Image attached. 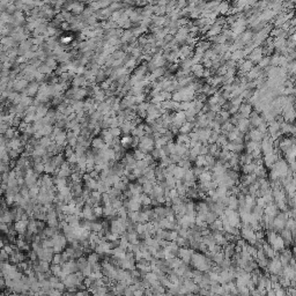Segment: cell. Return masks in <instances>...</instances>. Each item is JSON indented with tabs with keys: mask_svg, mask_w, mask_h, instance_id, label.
<instances>
[{
	"mask_svg": "<svg viewBox=\"0 0 296 296\" xmlns=\"http://www.w3.org/2000/svg\"><path fill=\"white\" fill-rule=\"evenodd\" d=\"M61 270L65 274L69 275V274L79 272V266H78L76 260H69V261L65 263L64 265H61Z\"/></svg>",
	"mask_w": 296,
	"mask_h": 296,
	"instance_id": "6da1fadb",
	"label": "cell"
},
{
	"mask_svg": "<svg viewBox=\"0 0 296 296\" xmlns=\"http://www.w3.org/2000/svg\"><path fill=\"white\" fill-rule=\"evenodd\" d=\"M26 260V256L22 253V251L20 250V249H15V251L13 254H11V257H9V263L11 264H13V265H19L20 263H22Z\"/></svg>",
	"mask_w": 296,
	"mask_h": 296,
	"instance_id": "7a4b0ae2",
	"label": "cell"
},
{
	"mask_svg": "<svg viewBox=\"0 0 296 296\" xmlns=\"http://www.w3.org/2000/svg\"><path fill=\"white\" fill-rule=\"evenodd\" d=\"M28 223L29 221H16L13 223V227H14V229L17 231V234L19 235H24V233L28 230Z\"/></svg>",
	"mask_w": 296,
	"mask_h": 296,
	"instance_id": "3957f363",
	"label": "cell"
},
{
	"mask_svg": "<svg viewBox=\"0 0 296 296\" xmlns=\"http://www.w3.org/2000/svg\"><path fill=\"white\" fill-rule=\"evenodd\" d=\"M132 143H133V137H132L131 134H128V135H123V137L120 138V145L125 148V149L126 148L132 147Z\"/></svg>",
	"mask_w": 296,
	"mask_h": 296,
	"instance_id": "277c9868",
	"label": "cell"
},
{
	"mask_svg": "<svg viewBox=\"0 0 296 296\" xmlns=\"http://www.w3.org/2000/svg\"><path fill=\"white\" fill-rule=\"evenodd\" d=\"M111 187H112V186H110V185L108 184L106 182H104V180H102V179H100V180H98L97 191H98V192H101L102 194H103V193H108V192H109Z\"/></svg>",
	"mask_w": 296,
	"mask_h": 296,
	"instance_id": "5b68a950",
	"label": "cell"
},
{
	"mask_svg": "<svg viewBox=\"0 0 296 296\" xmlns=\"http://www.w3.org/2000/svg\"><path fill=\"white\" fill-rule=\"evenodd\" d=\"M87 259H88V263L90 265H95V264L101 263V254H98L97 252H91L88 254Z\"/></svg>",
	"mask_w": 296,
	"mask_h": 296,
	"instance_id": "8992f818",
	"label": "cell"
},
{
	"mask_svg": "<svg viewBox=\"0 0 296 296\" xmlns=\"http://www.w3.org/2000/svg\"><path fill=\"white\" fill-rule=\"evenodd\" d=\"M126 250L125 249H123L122 246H118V248H116V249H112V256L113 257H117L119 259H124L125 258V254H126Z\"/></svg>",
	"mask_w": 296,
	"mask_h": 296,
	"instance_id": "52a82bcc",
	"label": "cell"
},
{
	"mask_svg": "<svg viewBox=\"0 0 296 296\" xmlns=\"http://www.w3.org/2000/svg\"><path fill=\"white\" fill-rule=\"evenodd\" d=\"M97 186H98V180H97V179H94V178H90L88 182L85 183V187H87V189L90 190L91 192H93V191H96Z\"/></svg>",
	"mask_w": 296,
	"mask_h": 296,
	"instance_id": "ba28073f",
	"label": "cell"
},
{
	"mask_svg": "<svg viewBox=\"0 0 296 296\" xmlns=\"http://www.w3.org/2000/svg\"><path fill=\"white\" fill-rule=\"evenodd\" d=\"M73 42V36L72 35H63L59 38V43L63 46H69V44Z\"/></svg>",
	"mask_w": 296,
	"mask_h": 296,
	"instance_id": "9c48e42d",
	"label": "cell"
},
{
	"mask_svg": "<svg viewBox=\"0 0 296 296\" xmlns=\"http://www.w3.org/2000/svg\"><path fill=\"white\" fill-rule=\"evenodd\" d=\"M44 169H45L44 163H35L34 167H32V170H34V172L36 174L37 176H42L44 174Z\"/></svg>",
	"mask_w": 296,
	"mask_h": 296,
	"instance_id": "30bf717a",
	"label": "cell"
},
{
	"mask_svg": "<svg viewBox=\"0 0 296 296\" xmlns=\"http://www.w3.org/2000/svg\"><path fill=\"white\" fill-rule=\"evenodd\" d=\"M103 230V226H102V221H93L91 222V228H90V231L91 233H100Z\"/></svg>",
	"mask_w": 296,
	"mask_h": 296,
	"instance_id": "8fae6325",
	"label": "cell"
},
{
	"mask_svg": "<svg viewBox=\"0 0 296 296\" xmlns=\"http://www.w3.org/2000/svg\"><path fill=\"white\" fill-rule=\"evenodd\" d=\"M73 108V110L75 111V113L80 112V111L85 110V101H74L73 104L71 105Z\"/></svg>",
	"mask_w": 296,
	"mask_h": 296,
	"instance_id": "7c38bea8",
	"label": "cell"
},
{
	"mask_svg": "<svg viewBox=\"0 0 296 296\" xmlns=\"http://www.w3.org/2000/svg\"><path fill=\"white\" fill-rule=\"evenodd\" d=\"M152 204H153V200L149 197V194H145L143 193L141 196V205H142V207H149Z\"/></svg>",
	"mask_w": 296,
	"mask_h": 296,
	"instance_id": "4fadbf2b",
	"label": "cell"
},
{
	"mask_svg": "<svg viewBox=\"0 0 296 296\" xmlns=\"http://www.w3.org/2000/svg\"><path fill=\"white\" fill-rule=\"evenodd\" d=\"M154 185H155V182H146L145 184L142 185V190H143V193L145 194H149V193L153 191L154 189Z\"/></svg>",
	"mask_w": 296,
	"mask_h": 296,
	"instance_id": "5bb4252c",
	"label": "cell"
},
{
	"mask_svg": "<svg viewBox=\"0 0 296 296\" xmlns=\"http://www.w3.org/2000/svg\"><path fill=\"white\" fill-rule=\"evenodd\" d=\"M145 279H146V280L150 283V286H152L154 282L159 281V276H157L154 272H149V273H147L146 275H145Z\"/></svg>",
	"mask_w": 296,
	"mask_h": 296,
	"instance_id": "9a60e30c",
	"label": "cell"
},
{
	"mask_svg": "<svg viewBox=\"0 0 296 296\" xmlns=\"http://www.w3.org/2000/svg\"><path fill=\"white\" fill-rule=\"evenodd\" d=\"M52 142H53V140H52L51 135L50 137H43L42 139H39V145L44 148H48Z\"/></svg>",
	"mask_w": 296,
	"mask_h": 296,
	"instance_id": "2e32d148",
	"label": "cell"
},
{
	"mask_svg": "<svg viewBox=\"0 0 296 296\" xmlns=\"http://www.w3.org/2000/svg\"><path fill=\"white\" fill-rule=\"evenodd\" d=\"M147 154H145L143 152H141L139 148H137V149H134L133 152V156L134 159L137 160V161H142V160H145V157H146Z\"/></svg>",
	"mask_w": 296,
	"mask_h": 296,
	"instance_id": "e0dca14e",
	"label": "cell"
},
{
	"mask_svg": "<svg viewBox=\"0 0 296 296\" xmlns=\"http://www.w3.org/2000/svg\"><path fill=\"white\" fill-rule=\"evenodd\" d=\"M51 273L56 276L59 278V275L63 273V270H61V265H54V264H51V268H50Z\"/></svg>",
	"mask_w": 296,
	"mask_h": 296,
	"instance_id": "ac0fdd59",
	"label": "cell"
},
{
	"mask_svg": "<svg viewBox=\"0 0 296 296\" xmlns=\"http://www.w3.org/2000/svg\"><path fill=\"white\" fill-rule=\"evenodd\" d=\"M64 156H65V159H68V157H71V156L73 155V154H75V149H74L73 147H71V146H67L65 149H64Z\"/></svg>",
	"mask_w": 296,
	"mask_h": 296,
	"instance_id": "d6986e66",
	"label": "cell"
},
{
	"mask_svg": "<svg viewBox=\"0 0 296 296\" xmlns=\"http://www.w3.org/2000/svg\"><path fill=\"white\" fill-rule=\"evenodd\" d=\"M110 130V133L113 135V138H120V135L123 134L120 127H115V128H109Z\"/></svg>",
	"mask_w": 296,
	"mask_h": 296,
	"instance_id": "ffe728a7",
	"label": "cell"
},
{
	"mask_svg": "<svg viewBox=\"0 0 296 296\" xmlns=\"http://www.w3.org/2000/svg\"><path fill=\"white\" fill-rule=\"evenodd\" d=\"M179 253H180V256H182L183 260L187 263V261H189V259H190V256H191L190 251H189V250H185V249H182V250L179 251Z\"/></svg>",
	"mask_w": 296,
	"mask_h": 296,
	"instance_id": "44dd1931",
	"label": "cell"
},
{
	"mask_svg": "<svg viewBox=\"0 0 296 296\" xmlns=\"http://www.w3.org/2000/svg\"><path fill=\"white\" fill-rule=\"evenodd\" d=\"M51 264H54V265H61V253H54Z\"/></svg>",
	"mask_w": 296,
	"mask_h": 296,
	"instance_id": "7402d4cb",
	"label": "cell"
},
{
	"mask_svg": "<svg viewBox=\"0 0 296 296\" xmlns=\"http://www.w3.org/2000/svg\"><path fill=\"white\" fill-rule=\"evenodd\" d=\"M49 281H50V283H51V286L54 288L58 283L60 282V279L58 278V276H56V275H51L50 276V279H49Z\"/></svg>",
	"mask_w": 296,
	"mask_h": 296,
	"instance_id": "603a6c76",
	"label": "cell"
},
{
	"mask_svg": "<svg viewBox=\"0 0 296 296\" xmlns=\"http://www.w3.org/2000/svg\"><path fill=\"white\" fill-rule=\"evenodd\" d=\"M94 214H95V216H96L97 219L101 217V216H103V207H102V206H96V207H94Z\"/></svg>",
	"mask_w": 296,
	"mask_h": 296,
	"instance_id": "cb8c5ba5",
	"label": "cell"
},
{
	"mask_svg": "<svg viewBox=\"0 0 296 296\" xmlns=\"http://www.w3.org/2000/svg\"><path fill=\"white\" fill-rule=\"evenodd\" d=\"M9 254H8L7 252L5 251L4 249H1V256H0V259H1V261H9Z\"/></svg>",
	"mask_w": 296,
	"mask_h": 296,
	"instance_id": "d4e9b609",
	"label": "cell"
},
{
	"mask_svg": "<svg viewBox=\"0 0 296 296\" xmlns=\"http://www.w3.org/2000/svg\"><path fill=\"white\" fill-rule=\"evenodd\" d=\"M63 295V293H60L59 290H57V289H52L51 291H50V294H49V296H61Z\"/></svg>",
	"mask_w": 296,
	"mask_h": 296,
	"instance_id": "484cf974",
	"label": "cell"
},
{
	"mask_svg": "<svg viewBox=\"0 0 296 296\" xmlns=\"http://www.w3.org/2000/svg\"><path fill=\"white\" fill-rule=\"evenodd\" d=\"M124 296H134V291H132L131 289L126 288L124 291Z\"/></svg>",
	"mask_w": 296,
	"mask_h": 296,
	"instance_id": "4316f807",
	"label": "cell"
},
{
	"mask_svg": "<svg viewBox=\"0 0 296 296\" xmlns=\"http://www.w3.org/2000/svg\"><path fill=\"white\" fill-rule=\"evenodd\" d=\"M176 238H177V233H175V231L170 233V235H169V239H170V241H174V239H176Z\"/></svg>",
	"mask_w": 296,
	"mask_h": 296,
	"instance_id": "83f0119b",
	"label": "cell"
},
{
	"mask_svg": "<svg viewBox=\"0 0 296 296\" xmlns=\"http://www.w3.org/2000/svg\"><path fill=\"white\" fill-rule=\"evenodd\" d=\"M134 296H145V290H135Z\"/></svg>",
	"mask_w": 296,
	"mask_h": 296,
	"instance_id": "f1b7e54d",
	"label": "cell"
},
{
	"mask_svg": "<svg viewBox=\"0 0 296 296\" xmlns=\"http://www.w3.org/2000/svg\"><path fill=\"white\" fill-rule=\"evenodd\" d=\"M214 220H215V216H214V215H212V214L208 215V221H214Z\"/></svg>",
	"mask_w": 296,
	"mask_h": 296,
	"instance_id": "f546056e",
	"label": "cell"
},
{
	"mask_svg": "<svg viewBox=\"0 0 296 296\" xmlns=\"http://www.w3.org/2000/svg\"><path fill=\"white\" fill-rule=\"evenodd\" d=\"M7 296H21V294H17V293H11V294H8Z\"/></svg>",
	"mask_w": 296,
	"mask_h": 296,
	"instance_id": "4dcf8cb0",
	"label": "cell"
},
{
	"mask_svg": "<svg viewBox=\"0 0 296 296\" xmlns=\"http://www.w3.org/2000/svg\"><path fill=\"white\" fill-rule=\"evenodd\" d=\"M180 235L182 236H186V230H180Z\"/></svg>",
	"mask_w": 296,
	"mask_h": 296,
	"instance_id": "1f68e13d",
	"label": "cell"
},
{
	"mask_svg": "<svg viewBox=\"0 0 296 296\" xmlns=\"http://www.w3.org/2000/svg\"><path fill=\"white\" fill-rule=\"evenodd\" d=\"M105 296H113V295H111V294H106Z\"/></svg>",
	"mask_w": 296,
	"mask_h": 296,
	"instance_id": "d6a6232c",
	"label": "cell"
}]
</instances>
